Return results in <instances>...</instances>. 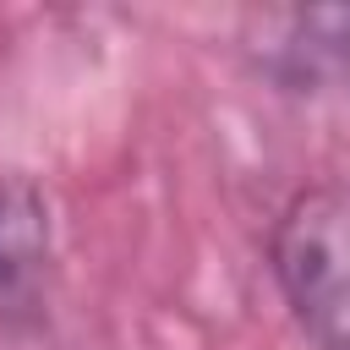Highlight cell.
Here are the masks:
<instances>
[{"instance_id":"obj_1","label":"cell","mask_w":350,"mask_h":350,"mask_svg":"<svg viewBox=\"0 0 350 350\" xmlns=\"http://www.w3.org/2000/svg\"><path fill=\"white\" fill-rule=\"evenodd\" d=\"M273 279L317 350H350V191L306 186L268 235Z\"/></svg>"},{"instance_id":"obj_2","label":"cell","mask_w":350,"mask_h":350,"mask_svg":"<svg viewBox=\"0 0 350 350\" xmlns=\"http://www.w3.org/2000/svg\"><path fill=\"white\" fill-rule=\"evenodd\" d=\"M49 268V208L22 175H0V306L33 301Z\"/></svg>"},{"instance_id":"obj_3","label":"cell","mask_w":350,"mask_h":350,"mask_svg":"<svg viewBox=\"0 0 350 350\" xmlns=\"http://www.w3.org/2000/svg\"><path fill=\"white\" fill-rule=\"evenodd\" d=\"M279 71L290 82H328L350 93V5H306L290 16L279 44Z\"/></svg>"}]
</instances>
